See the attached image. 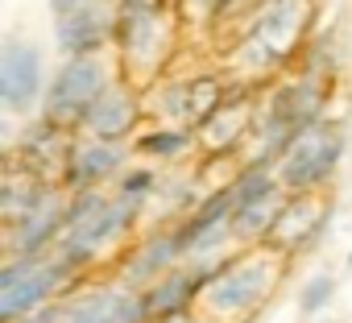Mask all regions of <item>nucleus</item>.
Returning a JSON list of instances; mask_svg holds the SVG:
<instances>
[{"label": "nucleus", "instance_id": "1", "mask_svg": "<svg viewBox=\"0 0 352 323\" xmlns=\"http://www.w3.org/2000/svg\"><path fill=\"white\" fill-rule=\"evenodd\" d=\"M331 87L298 67H286L278 79H270L257 91V112H253V137L241 153V162H278V153L286 149V141L294 133H302L307 124L327 116L331 104Z\"/></svg>", "mask_w": 352, "mask_h": 323}, {"label": "nucleus", "instance_id": "2", "mask_svg": "<svg viewBox=\"0 0 352 323\" xmlns=\"http://www.w3.org/2000/svg\"><path fill=\"white\" fill-rule=\"evenodd\" d=\"M290 257L270 245H241L232 261L204 286L195 315L204 323H253L286 278Z\"/></svg>", "mask_w": 352, "mask_h": 323}, {"label": "nucleus", "instance_id": "3", "mask_svg": "<svg viewBox=\"0 0 352 323\" xmlns=\"http://www.w3.org/2000/svg\"><path fill=\"white\" fill-rule=\"evenodd\" d=\"M183 21L170 0H116V63L120 75L149 87L174 67L183 46Z\"/></svg>", "mask_w": 352, "mask_h": 323}, {"label": "nucleus", "instance_id": "4", "mask_svg": "<svg viewBox=\"0 0 352 323\" xmlns=\"http://www.w3.org/2000/svg\"><path fill=\"white\" fill-rule=\"evenodd\" d=\"M141 228H145V208L112 191L96 212H87V216H79V220L67 224V232L58 236L54 253H58L75 274L91 278L100 265H112V261L133 245V236H137Z\"/></svg>", "mask_w": 352, "mask_h": 323}, {"label": "nucleus", "instance_id": "5", "mask_svg": "<svg viewBox=\"0 0 352 323\" xmlns=\"http://www.w3.org/2000/svg\"><path fill=\"white\" fill-rule=\"evenodd\" d=\"M344 157H348V129L331 116L307 124L302 133H294L286 141V149L278 153L274 162V175L278 183L298 195V191H327L344 166Z\"/></svg>", "mask_w": 352, "mask_h": 323}, {"label": "nucleus", "instance_id": "6", "mask_svg": "<svg viewBox=\"0 0 352 323\" xmlns=\"http://www.w3.org/2000/svg\"><path fill=\"white\" fill-rule=\"evenodd\" d=\"M120 79V63H116V50L108 54H67L58 58V67L50 71V83H46V96H42V116L67 124L79 133L87 108Z\"/></svg>", "mask_w": 352, "mask_h": 323}, {"label": "nucleus", "instance_id": "7", "mask_svg": "<svg viewBox=\"0 0 352 323\" xmlns=\"http://www.w3.org/2000/svg\"><path fill=\"white\" fill-rule=\"evenodd\" d=\"M83 282L54 249L42 257H5L0 265V323H13L63 294H71Z\"/></svg>", "mask_w": 352, "mask_h": 323}, {"label": "nucleus", "instance_id": "8", "mask_svg": "<svg viewBox=\"0 0 352 323\" xmlns=\"http://www.w3.org/2000/svg\"><path fill=\"white\" fill-rule=\"evenodd\" d=\"M50 71H46V54L34 38L9 34L0 46V108L13 120H25L42 108Z\"/></svg>", "mask_w": 352, "mask_h": 323}, {"label": "nucleus", "instance_id": "9", "mask_svg": "<svg viewBox=\"0 0 352 323\" xmlns=\"http://www.w3.org/2000/svg\"><path fill=\"white\" fill-rule=\"evenodd\" d=\"M63 323H149V315H145L141 290L120 282L116 274H108L100 282L83 278L67 294Z\"/></svg>", "mask_w": 352, "mask_h": 323}, {"label": "nucleus", "instance_id": "10", "mask_svg": "<svg viewBox=\"0 0 352 323\" xmlns=\"http://www.w3.org/2000/svg\"><path fill=\"white\" fill-rule=\"evenodd\" d=\"M245 30L265 38L294 67L307 38L319 30V5L315 0H257V5L245 13Z\"/></svg>", "mask_w": 352, "mask_h": 323}, {"label": "nucleus", "instance_id": "11", "mask_svg": "<svg viewBox=\"0 0 352 323\" xmlns=\"http://www.w3.org/2000/svg\"><path fill=\"white\" fill-rule=\"evenodd\" d=\"M137 157L133 141H108V137H91V133H75L71 153L63 162L58 183L67 191H83V187H112L124 166Z\"/></svg>", "mask_w": 352, "mask_h": 323}, {"label": "nucleus", "instance_id": "12", "mask_svg": "<svg viewBox=\"0 0 352 323\" xmlns=\"http://www.w3.org/2000/svg\"><path fill=\"white\" fill-rule=\"evenodd\" d=\"M50 38L58 58L67 54H108L116 46V0H83V5L50 17Z\"/></svg>", "mask_w": 352, "mask_h": 323}, {"label": "nucleus", "instance_id": "13", "mask_svg": "<svg viewBox=\"0 0 352 323\" xmlns=\"http://www.w3.org/2000/svg\"><path fill=\"white\" fill-rule=\"evenodd\" d=\"M67 203H71V191L63 183H50L25 216L5 224V257H42V253H50L58 245V236L67 232Z\"/></svg>", "mask_w": 352, "mask_h": 323}, {"label": "nucleus", "instance_id": "14", "mask_svg": "<svg viewBox=\"0 0 352 323\" xmlns=\"http://www.w3.org/2000/svg\"><path fill=\"white\" fill-rule=\"evenodd\" d=\"M183 261V249H179V236H174V224H145L133 245L112 261V274L137 290H145L149 282H157L162 274H170L174 265Z\"/></svg>", "mask_w": 352, "mask_h": 323}, {"label": "nucleus", "instance_id": "15", "mask_svg": "<svg viewBox=\"0 0 352 323\" xmlns=\"http://www.w3.org/2000/svg\"><path fill=\"white\" fill-rule=\"evenodd\" d=\"M149 120V108H145V87L133 83V79H116L83 116L79 133H91V137H108V141H133L141 133V124Z\"/></svg>", "mask_w": 352, "mask_h": 323}, {"label": "nucleus", "instance_id": "16", "mask_svg": "<svg viewBox=\"0 0 352 323\" xmlns=\"http://www.w3.org/2000/svg\"><path fill=\"white\" fill-rule=\"evenodd\" d=\"M327 224H331V199H327V191H298V195L286 199V208H282L274 232L265 236V245L278 249V253H286L294 261V257L311 253V245L327 232Z\"/></svg>", "mask_w": 352, "mask_h": 323}, {"label": "nucleus", "instance_id": "17", "mask_svg": "<svg viewBox=\"0 0 352 323\" xmlns=\"http://www.w3.org/2000/svg\"><path fill=\"white\" fill-rule=\"evenodd\" d=\"M71 141H75V129H67V124H58V120L34 112V116L21 120V129H17L9 153L21 157L25 166H34V170H42L46 179L58 183L63 162H67V153H71Z\"/></svg>", "mask_w": 352, "mask_h": 323}, {"label": "nucleus", "instance_id": "18", "mask_svg": "<svg viewBox=\"0 0 352 323\" xmlns=\"http://www.w3.org/2000/svg\"><path fill=\"white\" fill-rule=\"evenodd\" d=\"M208 183L199 179V166H166L149 203H145V224H179L199 199H204Z\"/></svg>", "mask_w": 352, "mask_h": 323}, {"label": "nucleus", "instance_id": "19", "mask_svg": "<svg viewBox=\"0 0 352 323\" xmlns=\"http://www.w3.org/2000/svg\"><path fill=\"white\" fill-rule=\"evenodd\" d=\"M199 294H204V286H199V278L191 274V265H187V261H179L170 274H162L157 282H149V286L141 290L149 323H174V319L195 315Z\"/></svg>", "mask_w": 352, "mask_h": 323}, {"label": "nucleus", "instance_id": "20", "mask_svg": "<svg viewBox=\"0 0 352 323\" xmlns=\"http://www.w3.org/2000/svg\"><path fill=\"white\" fill-rule=\"evenodd\" d=\"M137 157L157 162V166H183L199 153V137L191 124H166V120H145L141 133L133 137Z\"/></svg>", "mask_w": 352, "mask_h": 323}, {"label": "nucleus", "instance_id": "21", "mask_svg": "<svg viewBox=\"0 0 352 323\" xmlns=\"http://www.w3.org/2000/svg\"><path fill=\"white\" fill-rule=\"evenodd\" d=\"M290 63L265 42V38H257L253 30H245L241 25V34L232 38V50H228V75L236 79V83H249V87H265L270 79H278L282 71H286Z\"/></svg>", "mask_w": 352, "mask_h": 323}, {"label": "nucleus", "instance_id": "22", "mask_svg": "<svg viewBox=\"0 0 352 323\" xmlns=\"http://www.w3.org/2000/svg\"><path fill=\"white\" fill-rule=\"evenodd\" d=\"M54 179H46L42 170H34V166H25L21 157H5V183H0V224H13L17 216H25L38 199H42V191L50 187Z\"/></svg>", "mask_w": 352, "mask_h": 323}, {"label": "nucleus", "instance_id": "23", "mask_svg": "<svg viewBox=\"0 0 352 323\" xmlns=\"http://www.w3.org/2000/svg\"><path fill=\"white\" fill-rule=\"evenodd\" d=\"M286 199H290V191L278 187V191H270V195H257V199H249V203H236V212H232L236 245H265V236L274 232V224H278Z\"/></svg>", "mask_w": 352, "mask_h": 323}, {"label": "nucleus", "instance_id": "24", "mask_svg": "<svg viewBox=\"0 0 352 323\" xmlns=\"http://www.w3.org/2000/svg\"><path fill=\"white\" fill-rule=\"evenodd\" d=\"M145 108H149V120L191 124V75L166 71L162 79H153V83L145 87ZM191 129H195V124H191Z\"/></svg>", "mask_w": 352, "mask_h": 323}, {"label": "nucleus", "instance_id": "25", "mask_svg": "<svg viewBox=\"0 0 352 323\" xmlns=\"http://www.w3.org/2000/svg\"><path fill=\"white\" fill-rule=\"evenodd\" d=\"M340 38L331 34V30H315L311 38H307V46H302V54H298V71H307V75H315V79H323V83H336L340 79Z\"/></svg>", "mask_w": 352, "mask_h": 323}, {"label": "nucleus", "instance_id": "26", "mask_svg": "<svg viewBox=\"0 0 352 323\" xmlns=\"http://www.w3.org/2000/svg\"><path fill=\"white\" fill-rule=\"evenodd\" d=\"M232 91V75H220V71H195L191 75V124L208 120Z\"/></svg>", "mask_w": 352, "mask_h": 323}, {"label": "nucleus", "instance_id": "27", "mask_svg": "<svg viewBox=\"0 0 352 323\" xmlns=\"http://www.w3.org/2000/svg\"><path fill=\"white\" fill-rule=\"evenodd\" d=\"M157 179H162V166H157V162L133 157L129 166H124V175H120V179L112 183V191L145 208V203H149V195H153V187H157Z\"/></svg>", "mask_w": 352, "mask_h": 323}, {"label": "nucleus", "instance_id": "28", "mask_svg": "<svg viewBox=\"0 0 352 323\" xmlns=\"http://www.w3.org/2000/svg\"><path fill=\"white\" fill-rule=\"evenodd\" d=\"M174 13H179V21H183V34L224 30V9H220V0H174Z\"/></svg>", "mask_w": 352, "mask_h": 323}, {"label": "nucleus", "instance_id": "29", "mask_svg": "<svg viewBox=\"0 0 352 323\" xmlns=\"http://www.w3.org/2000/svg\"><path fill=\"white\" fill-rule=\"evenodd\" d=\"M336 290H340V278L327 274V269L302 278V282H298V315H323V311L331 307Z\"/></svg>", "mask_w": 352, "mask_h": 323}, {"label": "nucleus", "instance_id": "30", "mask_svg": "<svg viewBox=\"0 0 352 323\" xmlns=\"http://www.w3.org/2000/svg\"><path fill=\"white\" fill-rule=\"evenodd\" d=\"M63 311H67V294L38 307V311H30V315H21V319H13V323H63Z\"/></svg>", "mask_w": 352, "mask_h": 323}, {"label": "nucleus", "instance_id": "31", "mask_svg": "<svg viewBox=\"0 0 352 323\" xmlns=\"http://www.w3.org/2000/svg\"><path fill=\"white\" fill-rule=\"evenodd\" d=\"M46 5H50V17H54V13H67V9L83 5V0H46Z\"/></svg>", "mask_w": 352, "mask_h": 323}, {"label": "nucleus", "instance_id": "32", "mask_svg": "<svg viewBox=\"0 0 352 323\" xmlns=\"http://www.w3.org/2000/svg\"><path fill=\"white\" fill-rule=\"evenodd\" d=\"M174 323H204L199 315H187V319H174Z\"/></svg>", "mask_w": 352, "mask_h": 323}, {"label": "nucleus", "instance_id": "33", "mask_svg": "<svg viewBox=\"0 0 352 323\" xmlns=\"http://www.w3.org/2000/svg\"><path fill=\"white\" fill-rule=\"evenodd\" d=\"M348 265H352V249H348Z\"/></svg>", "mask_w": 352, "mask_h": 323}, {"label": "nucleus", "instance_id": "34", "mask_svg": "<svg viewBox=\"0 0 352 323\" xmlns=\"http://www.w3.org/2000/svg\"><path fill=\"white\" fill-rule=\"evenodd\" d=\"M170 5H174V0H170Z\"/></svg>", "mask_w": 352, "mask_h": 323}]
</instances>
